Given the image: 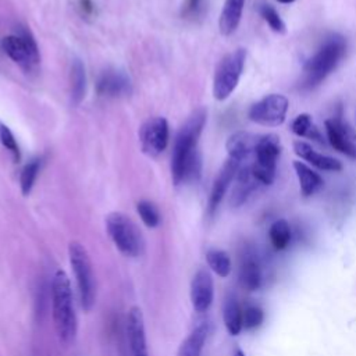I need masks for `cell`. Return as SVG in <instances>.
<instances>
[{
  "mask_svg": "<svg viewBox=\"0 0 356 356\" xmlns=\"http://www.w3.org/2000/svg\"><path fill=\"white\" fill-rule=\"evenodd\" d=\"M206 118V108L199 107L177 132L171 156V177L175 185L196 182L202 175V154L197 143Z\"/></svg>",
  "mask_w": 356,
  "mask_h": 356,
  "instance_id": "1",
  "label": "cell"
},
{
  "mask_svg": "<svg viewBox=\"0 0 356 356\" xmlns=\"http://www.w3.org/2000/svg\"><path fill=\"white\" fill-rule=\"evenodd\" d=\"M51 316L56 334L63 343H71L78 332V317L70 278L61 268L56 270L50 284Z\"/></svg>",
  "mask_w": 356,
  "mask_h": 356,
  "instance_id": "2",
  "label": "cell"
},
{
  "mask_svg": "<svg viewBox=\"0 0 356 356\" xmlns=\"http://www.w3.org/2000/svg\"><path fill=\"white\" fill-rule=\"evenodd\" d=\"M346 53V40L341 35L328 36L318 50L305 63L302 86L313 89L318 86L341 63Z\"/></svg>",
  "mask_w": 356,
  "mask_h": 356,
  "instance_id": "3",
  "label": "cell"
},
{
  "mask_svg": "<svg viewBox=\"0 0 356 356\" xmlns=\"http://www.w3.org/2000/svg\"><path fill=\"white\" fill-rule=\"evenodd\" d=\"M68 259L76 282L79 306L83 312H90L96 303V278L90 256L81 242L72 241L68 245Z\"/></svg>",
  "mask_w": 356,
  "mask_h": 356,
  "instance_id": "4",
  "label": "cell"
},
{
  "mask_svg": "<svg viewBox=\"0 0 356 356\" xmlns=\"http://www.w3.org/2000/svg\"><path fill=\"white\" fill-rule=\"evenodd\" d=\"M106 231L118 249L127 257H139L145 252V238L139 227L127 214L113 211L106 217Z\"/></svg>",
  "mask_w": 356,
  "mask_h": 356,
  "instance_id": "5",
  "label": "cell"
},
{
  "mask_svg": "<svg viewBox=\"0 0 356 356\" xmlns=\"http://www.w3.org/2000/svg\"><path fill=\"white\" fill-rule=\"evenodd\" d=\"M282 146L280 138L274 134L261 135L254 147V161L250 164L253 177L261 185L273 184L277 171V161L280 159Z\"/></svg>",
  "mask_w": 356,
  "mask_h": 356,
  "instance_id": "6",
  "label": "cell"
},
{
  "mask_svg": "<svg viewBox=\"0 0 356 356\" xmlns=\"http://www.w3.org/2000/svg\"><path fill=\"white\" fill-rule=\"evenodd\" d=\"M246 60V50L239 47L225 54L214 72L213 95L217 100H225L236 88Z\"/></svg>",
  "mask_w": 356,
  "mask_h": 356,
  "instance_id": "7",
  "label": "cell"
},
{
  "mask_svg": "<svg viewBox=\"0 0 356 356\" xmlns=\"http://www.w3.org/2000/svg\"><path fill=\"white\" fill-rule=\"evenodd\" d=\"M288 99L281 93H271L256 102L249 108V120L264 125L278 127L285 121L288 111Z\"/></svg>",
  "mask_w": 356,
  "mask_h": 356,
  "instance_id": "8",
  "label": "cell"
},
{
  "mask_svg": "<svg viewBox=\"0 0 356 356\" xmlns=\"http://www.w3.org/2000/svg\"><path fill=\"white\" fill-rule=\"evenodd\" d=\"M140 149L145 154L156 157L168 145V122L164 117H154L145 121L139 128Z\"/></svg>",
  "mask_w": 356,
  "mask_h": 356,
  "instance_id": "9",
  "label": "cell"
},
{
  "mask_svg": "<svg viewBox=\"0 0 356 356\" xmlns=\"http://www.w3.org/2000/svg\"><path fill=\"white\" fill-rule=\"evenodd\" d=\"M96 92L102 97H124L131 95L132 83L125 71L118 68H106L97 76Z\"/></svg>",
  "mask_w": 356,
  "mask_h": 356,
  "instance_id": "10",
  "label": "cell"
},
{
  "mask_svg": "<svg viewBox=\"0 0 356 356\" xmlns=\"http://www.w3.org/2000/svg\"><path fill=\"white\" fill-rule=\"evenodd\" d=\"M325 132L330 145L335 150L350 159H356V134L341 117L325 120Z\"/></svg>",
  "mask_w": 356,
  "mask_h": 356,
  "instance_id": "11",
  "label": "cell"
},
{
  "mask_svg": "<svg viewBox=\"0 0 356 356\" xmlns=\"http://www.w3.org/2000/svg\"><path fill=\"white\" fill-rule=\"evenodd\" d=\"M125 334L131 356H149L145 318L140 307L132 306L125 318Z\"/></svg>",
  "mask_w": 356,
  "mask_h": 356,
  "instance_id": "12",
  "label": "cell"
},
{
  "mask_svg": "<svg viewBox=\"0 0 356 356\" xmlns=\"http://www.w3.org/2000/svg\"><path fill=\"white\" fill-rule=\"evenodd\" d=\"M214 299V282L211 274L200 268L191 281V303L195 312L204 313L210 309Z\"/></svg>",
  "mask_w": 356,
  "mask_h": 356,
  "instance_id": "13",
  "label": "cell"
},
{
  "mask_svg": "<svg viewBox=\"0 0 356 356\" xmlns=\"http://www.w3.org/2000/svg\"><path fill=\"white\" fill-rule=\"evenodd\" d=\"M241 165H242V163H239L238 160L231 159V157H228L227 161L222 164L220 172L217 174V177L213 182L211 191H210V196H209V202H207L209 216H213L217 211L222 197L227 193V189L229 188L231 182L235 179V175Z\"/></svg>",
  "mask_w": 356,
  "mask_h": 356,
  "instance_id": "14",
  "label": "cell"
},
{
  "mask_svg": "<svg viewBox=\"0 0 356 356\" xmlns=\"http://www.w3.org/2000/svg\"><path fill=\"white\" fill-rule=\"evenodd\" d=\"M1 47L4 53L15 63L18 64L25 72L32 71L38 64L33 61L31 53L28 51L24 40L18 35H8L3 38Z\"/></svg>",
  "mask_w": 356,
  "mask_h": 356,
  "instance_id": "15",
  "label": "cell"
},
{
  "mask_svg": "<svg viewBox=\"0 0 356 356\" xmlns=\"http://www.w3.org/2000/svg\"><path fill=\"white\" fill-rule=\"evenodd\" d=\"M293 150L300 159L309 161L312 165L317 167L318 170L334 171V172L342 170V163L339 160L316 152L309 143H306L303 140H295L293 142Z\"/></svg>",
  "mask_w": 356,
  "mask_h": 356,
  "instance_id": "16",
  "label": "cell"
},
{
  "mask_svg": "<svg viewBox=\"0 0 356 356\" xmlns=\"http://www.w3.org/2000/svg\"><path fill=\"white\" fill-rule=\"evenodd\" d=\"M259 136H254L249 132H235L232 134L227 140V152L228 157L238 160L239 163H243L250 157V154H254V147L257 143Z\"/></svg>",
  "mask_w": 356,
  "mask_h": 356,
  "instance_id": "17",
  "label": "cell"
},
{
  "mask_svg": "<svg viewBox=\"0 0 356 356\" xmlns=\"http://www.w3.org/2000/svg\"><path fill=\"white\" fill-rule=\"evenodd\" d=\"M257 181L253 177L250 165H241L236 175H235V185L231 195V204L241 206L248 196L256 189Z\"/></svg>",
  "mask_w": 356,
  "mask_h": 356,
  "instance_id": "18",
  "label": "cell"
},
{
  "mask_svg": "<svg viewBox=\"0 0 356 356\" xmlns=\"http://www.w3.org/2000/svg\"><path fill=\"white\" fill-rule=\"evenodd\" d=\"M245 0H225L220 14L218 28L224 36L234 33L241 22Z\"/></svg>",
  "mask_w": 356,
  "mask_h": 356,
  "instance_id": "19",
  "label": "cell"
},
{
  "mask_svg": "<svg viewBox=\"0 0 356 356\" xmlns=\"http://www.w3.org/2000/svg\"><path fill=\"white\" fill-rule=\"evenodd\" d=\"M209 335V324L206 321L196 325L191 334L182 341L177 356H202Z\"/></svg>",
  "mask_w": 356,
  "mask_h": 356,
  "instance_id": "20",
  "label": "cell"
},
{
  "mask_svg": "<svg viewBox=\"0 0 356 356\" xmlns=\"http://www.w3.org/2000/svg\"><path fill=\"white\" fill-rule=\"evenodd\" d=\"M86 93V72L85 65L79 58H74L70 68V96L71 103L78 106Z\"/></svg>",
  "mask_w": 356,
  "mask_h": 356,
  "instance_id": "21",
  "label": "cell"
},
{
  "mask_svg": "<svg viewBox=\"0 0 356 356\" xmlns=\"http://www.w3.org/2000/svg\"><path fill=\"white\" fill-rule=\"evenodd\" d=\"M293 170L296 172L300 192L303 196H312L323 186V184H324L323 178L316 171H313L309 165H306L305 163L295 160Z\"/></svg>",
  "mask_w": 356,
  "mask_h": 356,
  "instance_id": "22",
  "label": "cell"
},
{
  "mask_svg": "<svg viewBox=\"0 0 356 356\" xmlns=\"http://www.w3.org/2000/svg\"><path fill=\"white\" fill-rule=\"evenodd\" d=\"M222 320L229 335L236 337L242 331V309L234 295H228L222 306Z\"/></svg>",
  "mask_w": 356,
  "mask_h": 356,
  "instance_id": "23",
  "label": "cell"
},
{
  "mask_svg": "<svg viewBox=\"0 0 356 356\" xmlns=\"http://www.w3.org/2000/svg\"><path fill=\"white\" fill-rule=\"evenodd\" d=\"M238 278H239V284L243 289H246L249 292L259 289V286L261 284V271H260L259 263L252 256H248L242 260Z\"/></svg>",
  "mask_w": 356,
  "mask_h": 356,
  "instance_id": "24",
  "label": "cell"
},
{
  "mask_svg": "<svg viewBox=\"0 0 356 356\" xmlns=\"http://www.w3.org/2000/svg\"><path fill=\"white\" fill-rule=\"evenodd\" d=\"M206 261L210 270L221 278H225L231 273V257L222 249H210L206 253Z\"/></svg>",
  "mask_w": 356,
  "mask_h": 356,
  "instance_id": "25",
  "label": "cell"
},
{
  "mask_svg": "<svg viewBox=\"0 0 356 356\" xmlns=\"http://www.w3.org/2000/svg\"><path fill=\"white\" fill-rule=\"evenodd\" d=\"M270 241L273 246L278 250L285 249L291 241V227L286 220H277L271 224L268 231Z\"/></svg>",
  "mask_w": 356,
  "mask_h": 356,
  "instance_id": "26",
  "label": "cell"
},
{
  "mask_svg": "<svg viewBox=\"0 0 356 356\" xmlns=\"http://www.w3.org/2000/svg\"><path fill=\"white\" fill-rule=\"evenodd\" d=\"M291 129L298 136H306V138H312V139H316V140L321 142V135H320L318 129L314 127V124L312 121V117L306 113L299 114L292 121Z\"/></svg>",
  "mask_w": 356,
  "mask_h": 356,
  "instance_id": "27",
  "label": "cell"
},
{
  "mask_svg": "<svg viewBox=\"0 0 356 356\" xmlns=\"http://www.w3.org/2000/svg\"><path fill=\"white\" fill-rule=\"evenodd\" d=\"M40 170V159H32L28 161L19 175V186H21V193L24 196H28L33 188V184L36 181V177Z\"/></svg>",
  "mask_w": 356,
  "mask_h": 356,
  "instance_id": "28",
  "label": "cell"
},
{
  "mask_svg": "<svg viewBox=\"0 0 356 356\" xmlns=\"http://www.w3.org/2000/svg\"><path fill=\"white\" fill-rule=\"evenodd\" d=\"M136 211L140 217V220L143 221V224L147 228H156L159 227L161 217L159 213V209L156 207V204L150 200H140L136 204Z\"/></svg>",
  "mask_w": 356,
  "mask_h": 356,
  "instance_id": "29",
  "label": "cell"
},
{
  "mask_svg": "<svg viewBox=\"0 0 356 356\" xmlns=\"http://www.w3.org/2000/svg\"><path fill=\"white\" fill-rule=\"evenodd\" d=\"M259 13H260L263 19L270 25V28L274 32H278V33H284L285 32V24H284V21L281 19L280 14L277 13V10L273 6L261 4L259 7Z\"/></svg>",
  "mask_w": 356,
  "mask_h": 356,
  "instance_id": "30",
  "label": "cell"
},
{
  "mask_svg": "<svg viewBox=\"0 0 356 356\" xmlns=\"http://www.w3.org/2000/svg\"><path fill=\"white\" fill-rule=\"evenodd\" d=\"M264 318V313L259 306L250 305L242 310V325L245 330L257 328Z\"/></svg>",
  "mask_w": 356,
  "mask_h": 356,
  "instance_id": "31",
  "label": "cell"
},
{
  "mask_svg": "<svg viewBox=\"0 0 356 356\" xmlns=\"http://www.w3.org/2000/svg\"><path fill=\"white\" fill-rule=\"evenodd\" d=\"M0 142L1 145L13 154L15 161H19L21 154H19V147L18 143L13 135V132L10 131V128L4 124H0Z\"/></svg>",
  "mask_w": 356,
  "mask_h": 356,
  "instance_id": "32",
  "label": "cell"
},
{
  "mask_svg": "<svg viewBox=\"0 0 356 356\" xmlns=\"http://www.w3.org/2000/svg\"><path fill=\"white\" fill-rule=\"evenodd\" d=\"M17 35L24 40V43H25V46H26L28 51L31 53V56H32L33 61H35L36 64H39V61H40L39 47H38L36 40H35L33 35L31 33V31H29V29H26L25 26H19V28H18V33H17Z\"/></svg>",
  "mask_w": 356,
  "mask_h": 356,
  "instance_id": "33",
  "label": "cell"
},
{
  "mask_svg": "<svg viewBox=\"0 0 356 356\" xmlns=\"http://www.w3.org/2000/svg\"><path fill=\"white\" fill-rule=\"evenodd\" d=\"M79 7L82 8L83 14H92V11H93L92 0H79Z\"/></svg>",
  "mask_w": 356,
  "mask_h": 356,
  "instance_id": "34",
  "label": "cell"
},
{
  "mask_svg": "<svg viewBox=\"0 0 356 356\" xmlns=\"http://www.w3.org/2000/svg\"><path fill=\"white\" fill-rule=\"evenodd\" d=\"M197 6H199V0H189V6H188V8L193 11L195 8H197Z\"/></svg>",
  "mask_w": 356,
  "mask_h": 356,
  "instance_id": "35",
  "label": "cell"
},
{
  "mask_svg": "<svg viewBox=\"0 0 356 356\" xmlns=\"http://www.w3.org/2000/svg\"><path fill=\"white\" fill-rule=\"evenodd\" d=\"M234 356H245V353H243L241 349H236L235 353H234Z\"/></svg>",
  "mask_w": 356,
  "mask_h": 356,
  "instance_id": "36",
  "label": "cell"
},
{
  "mask_svg": "<svg viewBox=\"0 0 356 356\" xmlns=\"http://www.w3.org/2000/svg\"><path fill=\"white\" fill-rule=\"evenodd\" d=\"M277 1H280V3H284V4H289V3H293L295 0H277Z\"/></svg>",
  "mask_w": 356,
  "mask_h": 356,
  "instance_id": "37",
  "label": "cell"
}]
</instances>
